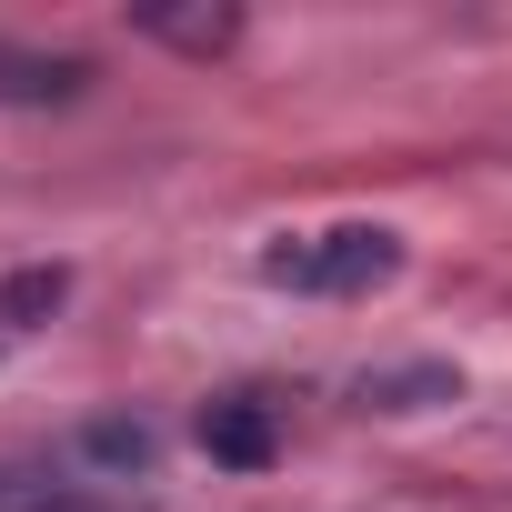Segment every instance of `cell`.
<instances>
[{
  "instance_id": "cell-1",
  "label": "cell",
  "mask_w": 512,
  "mask_h": 512,
  "mask_svg": "<svg viewBox=\"0 0 512 512\" xmlns=\"http://www.w3.org/2000/svg\"><path fill=\"white\" fill-rule=\"evenodd\" d=\"M392 272H402V231H382V221H332L312 241H272L262 251V282L272 292H312V302H362Z\"/></svg>"
},
{
  "instance_id": "cell-2",
  "label": "cell",
  "mask_w": 512,
  "mask_h": 512,
  "mask_svg": "<svg viewBox=\"0 0 512 512\" xmlns=\"http://www.w3.org/2000/svg\"><path fill=\"white\" fill-rule=\"evenodd\" d=\"M61 472H71V482H151V472H161V422L101 412V422H81V432L61 442Z\"/></svg>"
},
{
  "instance_id": "cell-3",
  "label": "cell",
  "mask_w": 512,
  "mask_h": 512,
  "mask_svg": "<svg viewBox=\"0 0 512 512\" xmlns=\"http://www.w3.org/2000/svg\"><path fill=\"white\" fill-rule=\"evenodd\" d=\"M81 91H91V61L0 41V111H61V101H81Z\"/></svg>"
},
{
  "instance_id": "cell-4",
  "label": "cell",
  "mask_w": 512,
  "mask_h": 512,
  "mask_svg": "<svg viewBox=\"0 0 512 512\" xmlns=\"http://www.w3.org/2000/svg\"><path fill=\"white\" fill-rule=\"evenodd\" d=\"M131 31H141V41H171V51H191V61H211V51L241 41V11H221V0H141Z\"/></svg>"
},
{
  "instance_id": "cell-5",
  "label": "cell",
  "mask_w": 512,
  "mask_h": 512,
  "mask_svg": "<svg viewBox=\"0 0 512 512\" xmlns=\"http://www.w3.org/2000/svg\"><path fill=\"white\" fill-rule=\"evenodd\" d=\"M201 452H211L221 472H262V462L282 452V432H272L262 402H201Z\"/></svg>"
},
{
  "instance_id": "cell-6",
  "label": "cell",
  "mask_w": 512,
  "mask_h": 512,
  "mask_svg": "<svg viewBox=\"0 0 512 512\" xmlns=\"http://www.w3.org/2000/svg\"><path fill=\"white\" fill-rule=\"evenodd\" d=\"M352 402L362 412H432V402H462V372L452 362H382L352 382Z\"/></svg>"
},
{
  "instance_id": "cell-7",
  "label": "cell",
  "mask_w": 512,
  "mask_h": 512,
  "mask_svg": "<svg viewBox=\"0 0 512 512\" xmlns=\"http://www.w3.org/2000/svg\"><path fill=\"white\" fill-rule=\"evenodd\" d=\"M61 302H71V262H21V272H0V342L41 332Z\"/></svg>"
},
{
  "instance_id": "cell-8",
  "label": "cell",
  "mask_w": 512,
  "mask_h": 512,
  "mask_svg": "<svg viewBox=\"0 0 512 512\" xmlns=\"http://www.w3.org/2000/svg\"><path fill=\"white\" fill-rule=\"evenodd\" d=\"M0 352H11V342H0Z\"/></svg>"
}]
</instances>
